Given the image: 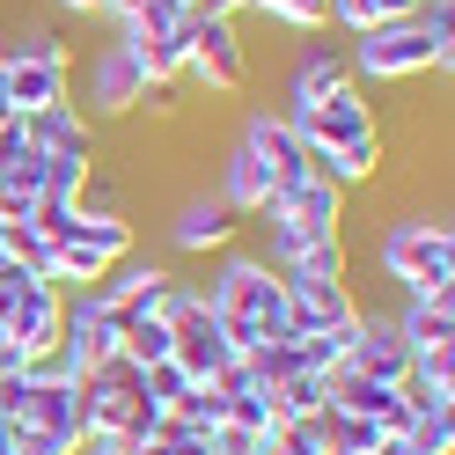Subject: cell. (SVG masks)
Wrapping results in <instances>:
<instances>
[{
  "instance_id": "obj_31",
  "label": "cell",
  "mask_w": 455,
  "mask_h": 455,
  "mask_svg": "<svg viewBox=\"0 0 455 455\" xmlns=\"http://www.w3.org/2000/svg\"><path fill=\"white\" fill-rule=\"evenodd\" d=\"M265 455H279V448H265Z\"/></svg>"
},
{
  "instance_id": "obj_22",
  "label": "cell",
  "mask_w": 455,
  "mask_h": 455,
  "mask_svg": "<svg viewBox=\"0 0 455 455\" xmlns=\"http://www.w3.org/2000/svg\"><path fill=\"white\" fill-rule=\"evenodd\" d=\"M265 404H272V419H316L323 411V375H287V382H272L265 389Z\"/></svg>"
},
{
  "instance_id": "obj_24",
  "label": "cell",
  "mask_w": 455,
  "mask_h": 455,
  "mask_svg": "<svg viewBox=\"0 0 455 455\" xmlns=\"http://www.w3.org/2000/svg\"><path fill=\"white\" fill-rule=\"evenodd\" d=\"M118 353H125L132 367H162V360H169V323H155V316H132V323L118 331Z\"/></svg>"
},
{
  "instance_id": "obj_14",
  "label": "cell",
  "mask_w": 455,
  "mask_h": 455,
  "mask_svg": "<svg viewBox=\"0 0 455 455\" xmlns=\"http://www.w3.org/2000/svg\"><path fill=\"white\" fill-rule=\"evenodd\" d=\"M265 220H279V228H308V235H346V191L323 184V177H294L287 191H272Z\"/></svg>"
},
{
  "instance_id": "obj_1",
  "label": "cell",
  "mask_w": 455,
  "mask_h": 455,
  "mask_svg": "<svg viewBox=\"0 0 455 455\" xmlns=\"http://www.w3.org/2000/svg\"><path fill=\"white\" fill-rule=\"evenodd\" d=\"M198 294H206L213 323L228 331L235 353L265 346V338H294V323H287V279H279L258 250H220V265H213V279Z\"/></svg>"
},
{
  "instance_id": "obj_13",
  "label": "cell",
  "mask_w": 455,
  "mask_h": 455,
  "mask_svg": "<svg viewBox=\"0 0 455 455\" xmlns=\"http://www.w3.org/2000/svg\"><path fill=\"white\" fill-rule=\"evenodd\" d=\"M169 279H177L169 265H155V258H140V250H132V258H118V265H110L89 294H96L118 323H132V316H155V301H162V287H169Z\"/></svg>"
},
{
  "instance_id": "obj_23",
  "label": "cell",
  "mask_w": 455,
  "mask_h": 455,
  "mask_svg": "<svg viewBox=\"0 0 455 455\" xmlns=\"http://www.w3.org/2000/svg\"><path fill=\"white\" fill-rule=\"evenodd\" d=\"M396 441H404L411 455H455V404H441V411H411V426H404Z\"/></svg>"
},
{
  "instance_id": "obj_17",
  "label": "cell",
  "mask_w": 455,
  "mask_h": 455,
  "mask_svg": "<svg viewBox=\"0 0 455 455\" xmlns=\"http://www.w3.org/2000/svg\"><path fill=\"white\" fill-rule=\"evenodd\" d=\"M353 67H346V44H301V60L287 74V110L279 118H301V110H316L331 89H346Z\"/></svg>"
},
{
  "instance_id": "obj_20",
  "label": "cell",
  "mask_w": 455,
  "mask_h": 455,
  "mask_svg": "<svg viewBox=\"0 0 455 455\" xmlns=\"http://www.w3.org/2000/svg\"><path fill=\"white\" fill-rule=\"evenodd\" d=\"M419 0H331V30L367 37V30H389V22H411Z\"/></svg>"
},
{
  "instance_id": "obj_8",
  "label": "cell",
  "mask_w": 455,
  "mask_h": 455,
  "mask_svg": "<svg viewBox=\"0 0 455 455\" xmlns=\"http://www.w3.org/2000/svg\"><path fill=\"white\" fill-rule=\"evenodd\" d=\"M301 132V148H382V118L375 103H367L360 81H346V89H331L316 110H301V118H287Z\"/></svg>"
},
{
  "instance_id": "obj_3",
  "label": "cell",
  "mask_w": 455,
  "mask_h": 455,
  "mask_svg": "<svg viewBox=\"0 0 455 455\" xmlns=\"http://www.w3.org/2000/svg\"><path fill=\"white\" fill-rule=\"evenodd\" d=\"M0 89L15 110L74 103V44L52 22H15V37L0 44Z\"/></svg>"
},
{
  "instance_id": "obj_18",
  "label": "cell",
  "mask_w": 455,
  "mask_h": 455,
  "mask_svg": "<svg viewBox=\"0 0 455 455\" xmlns=\"http://www.w3.org/2000/svg\"><path fill=\"white\" fill-rule=\"evenodd\" d=\"M272 191H279V184H272V169H265V162H258V155H250L243 140H235V148L220 155V206L235 213V220H265Z\"/></svg>"
},
{
  "instance_id": "obj_30",
  "label": "cell",
  "mask_w": 455,
  "mask_h": 455,
  "mask_svg": "<svg viewBox=\"0 0 455 455\" xmlns=\"http://www.w3.org/2000/svg\"><path fill=\"white\" fill-rule=\"evenodd\" d=\"M22 367H30V360H22V353L8 346V338H0V382H8V375H22Z\"/></svg>"
},
{
  "instance_id": "obj_25",
  "label": "cell",
  "mask_w": 455,
  "mask_h": 455,
  "mask_svg": "<svg viewBox=\"0 0 455 455\" xmlns=\"http://www.w3.org/2000/svg\"><path fill=\"white\" fill-rule=\"evenodd\" d=\"M272 448H279V455H331V441H323V411H316V419H279Z\"/></svg>"
},
{
  "instance_id": "obj_2",
  "label": "cell",
  "mask_w": 455,
  "mask_h": 455,
  "mask_svg": "<svg viewBox=\"0 0 455 455\" xmlns=\"http://www.w3.org/2000/svg\"><path fill=\"white\" fill-rule=\"evenodd\" d=\"M375 265L404 287V301H455V235L441 213H396L375 235Z\"/></svg>"
},
{
  "instance_id": "obj_11",
  "label": "cell",
  "mask_w": 455,
  "mask_h": 455,
  "mask_svg": "<svg viewBox=\"0 0 455 455\" xmlns=\"http://www.w3.org/2000/svg\"><path fill=\"white\" fill-rule=\"evenodd\" d=\"M118 316H110V308L89 294V287H81V294H67V316H60V353H52V360H60L67 367V375L81 382V375H89V367H103L110 353H118Z\"/></svg>"
},
{
  "instance_id": "obj_9",
  "label": "cell",
  "mask_w": 455,
  "mask_h": 455,
  "mask_svg": "<svg viewBox=\"0 0 455 455\" xmlns=\"http://www.w3.org/2000/svg\"><path fill=\"white\" fill-rule=\"evenodd\" d=\"M148 89H162V81H148L140 52L110 30V37L89 52V110H96V118H132V110L148 103Z\"/></svg>"
},
{
  "instance_id": "obj_16",
  "label": "cell",
  "mask_w": 455,
  "mask_h": 455,
  "mask_svg": "<svg viewBox=\"0 0 455 455\" xmlns=\"http://www.w3.org/2000/svg\"><path fill=\"white\" fill-rule=\"evenodd\" d=\"M235 140H243V148H250V155H258V162L272 169V184H279V191H287L294 177H308V155H301V132H294L287 118H279V110H250V118H243V132H235Z\"/></svg>"
},
{
  "instance_id": "obj_4",
  "label": "cell",
  "mask_w": 455,
  "mask_h": 455,
  "mask_svg": "<svg viewBox=\"0 0 455 455\" xmlns=\"http://www.w3.org/2000/svg\"><path fill=\"white\" fill-rule=\"evenodd\" d=\"M169 411L148 404V389H140V367L125 353H110L103 367L81 375V434H118V441H148Z\"/></svg>"
},
{
  "instance_id": "obj_7",
  "label": "cell",
  "mask_w": 455,
  "mask_h": 455,
  "mask_svg": "<svg viewBox=\"0 0 455 455\" xmlns=\"http://www.w3.org/2000/svg\"><path fill=\"white\" fill-rule=\"evenodd\" d=\"M184 81H191V89H206V96H243L250 89V44L235 30V15H191Z\"/></svg>"
},
{
  "instance_id": "obj_28",
  "label": "cell",
  "mask_w": 455,
  "mask_h": 455,
  "mask_svg": "<svg viewBox=\"0 0 455 455\" xmlns=\"http://www.w3.org/2000/svg\"><path fill=\"white\" fill-rule=\"evenodd\" d=\"M60 15H110V0H52Z\"/></svg>"
},
{
  "instance_id": "obj_12",
  "label": "cell",
  "mask_w": 455,
  "mask_h": 455,
  "mask_svg": "<svg viewBox=\"0 0 455 455\" xmlns=\"http://www.w3.org/2000/svg\"><path fill=\"white\" fill-rule=\"evenodd\" d=\"M353 316H360L353 279H287V323H294V338L346 331Z\"/></svg>"
},
{
  "instance_id": "obj_27",
  "label": "cell",
  "mask_w": 455,
  "mask_h": 455,
  "mask_svg": "<svg viewBox=\"0 0 455 455\" xmlns=\"http://www.w3.org/2000/svg\"><path fill=\"white\" fill-rule=\"evenodd\" d=\"M74 455H132V441H118V434H81Z\"/></svg>"
},
{
  "instance_id": "obj_15",
  "label": "cell",
  "mask_w": 455,
  "mask_h": 455,
  "mask_svg": "<svg viewBox=\"0 0 455 455\" xmlns=\"http://www.w3.org/2000/svg\"><path fill=\"white\" fill-rule=\"evenodd\" d=\"M22 132H30V155H74V162H96V118H89L81 103L22 110Z\"/></svg>"
},
{
  "instance_id": "obj_6",
  "label": "cell",
  "mask_w": 455,
  "mask_h": 455,
  "mask_svg": "<svg viewBox=\"0 0 455 455\" xmlns=\"http://www.w3.org/2000/svg\"><path fill=\"white\" fill-rule=\"evenodd\" d=\"M346 67H353V81H419V74H448L455 52L434 44L419 22H389V30L346 37Z\"/></svg>"
},
{
  "instance_id": "obj_26",
  "label": "cell",
  "mask_w": 455,
  "mask_h": 455,
  "mask_svg": "<svg viewBox=\"0 0 455 455\" xmlns=\"http://www.w3.org/2000/svg\"><path fill=\"white\" fill-rule=\"evenodd\" d=\"M206 448H213V455H265L272 441H265V434H243V426H213Z\"/></svg>"
},
{
  "instance_id": "obj_19",
  "label": "cell",
  "mask_w": 455,
  "mask_h": 455,
  "mask_svg": "<svg viewBox=\"0 0 455 455\" xmlns=\"http://www.w3.org/2000/svg\"><path fill=\"white\" fill-rule=\"evenodd\" d=\"M396 346H404L411 360H434V353H455V301H404L389 316Z\"/></svg>"
},
{
  "instance_id": "obj_5",
  "label": "cell",
  "mask_w": 455,
  "mask_h": 455,
  "mask_svg": "<svg viewBox=\"0 0 455 455\" xmlns=\"http://www.w3.org/2000/svg\"><path fill=\"white\" fill-rule=\"evenodd\" d=\"M60 316H67V287H52V279L22 272V265H0V338L22 360L60 353Z\"/></svg>"
},
{
  "instance_id": "obj_10",
  "label": "cell",
  "mask_w": 455,
  "mask_h": 455,
  "mask_svg": "<svg viewBox=\"0 0 455 455\" xmlns=\"http://www.w3.org/2000/svg\"><path fill=\"white\" fill-rule=\"evenodd\" d=\"M235 235H243V220L220 206V191H184L162 220V243L177 258H220V250H235Z\"/></svg>"
},
{
  "instance_id": "obj_29",
  "label": "cell",
  "mask_w": 455,
  "mask_h": 455,
  "mask_svg": "<svg viewBox=\"0 0 455 455\" xmlns=\"http://www.w3.org/2000/svg\"><path fill=\"white\" fill-rule=\"evenodd\" d=\"M191 15H243V0H191Z\"/></svg>"
},
{
  "instance_id": "obj_21",
  "label": "cell",
  "mask_w": 455,
  "mask_h": 455,
  "mask_svg": "<svg viewBox=\"0 0 455 455\" xmlns=\"http://www.w3.org/2000/svg\"><path fill=\"white\" fill-rule=\"evenodd\" d=\"M243 15H265V22L301 30V37H323L331 30V0H243Z\"/></svg>"
}]
</instances>
